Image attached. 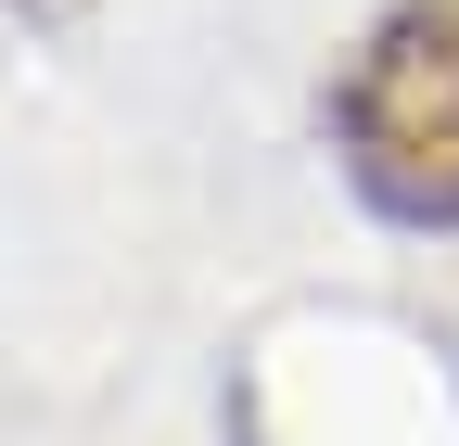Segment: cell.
<instances>
[{
	"mask_svg": "<svg viewBox=\"0 0 459 446\" xmlns=\"http://www.w3.org/2000/svg\"><path fill=\"white\" fill-rule=\"evenodd\" d=\"M332 153L383 217L459 230V0H409L358 39L332 90Z\"/></svg>",
	"mask_w": 459,
	"mask_h": 446,
	"instance_id": "6da1fadb",
	"label": "cell"
}]
</instances>
